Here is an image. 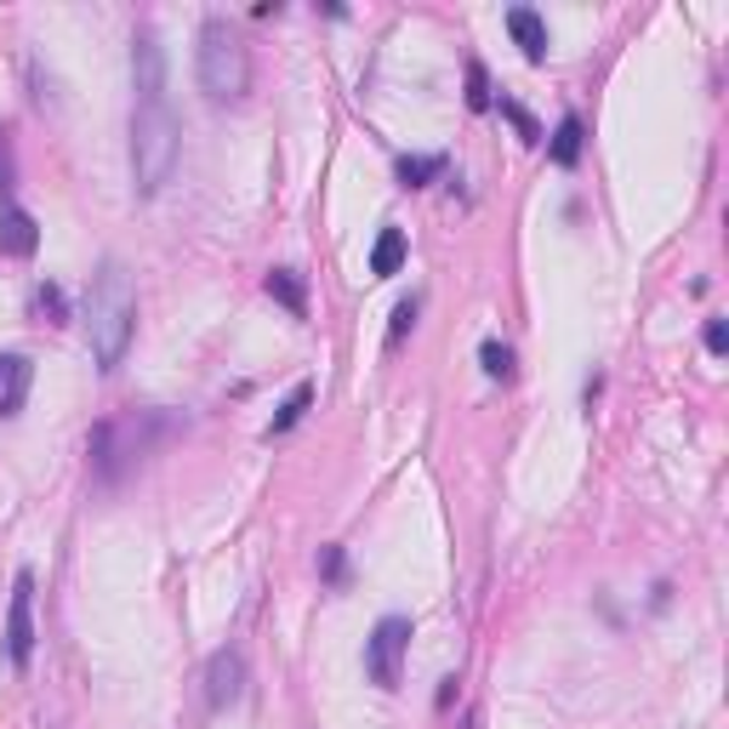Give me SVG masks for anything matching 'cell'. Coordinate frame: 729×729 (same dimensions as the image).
I'll use <instances>...</instances> for the list:
<instances>
[{"label": "cell", "instance_id": "277c9868", "mask_svg": "<svg viewBox=\"0 0 729 729\" xmlns=\"http://www.w3.org/2000/svg\"><path fill=\"white\" fill-rule=\"evenodd\" d=\"M194 75L211 104H246L252 91V46L228 18L200 23V46H194Z\"/></svg>", "mask_w": 729, "mask_h": 729}, {"label": "cell", "instance_id": "2e32d148", "mask_svg": "<svg viewBox=\"0 0 729 729\" xmlns=\"http://www.w3.org/2000/svg\"><path fill=\"white\" fill-rule=\"evenodd\" d=\"M445 155H400V166H394V177H400V188H427L433 177H445Z\"/></svg>", "mask_w": 729, "mask_h": 729}, {"label": "cell", "instance_id": "8992f818", "mask_svg": "<svg viewBox=\"0 0 729 729\" xmlns=\"http://www.w3.org/2000/svg\"><path fill=\"white\" fill-rule=\"evenodd\" d=\"M7 656H12V667H29V661H35V570H18V581H12Z\"/></svg>", "mask_w": 729, "mask_h": 729}, {"label": "cell", "instance_id": "7c38bea8", "mask_svg": "<svg viewBox=\"0 0 729 729\" xmlns=\"http://www.w3.org/2000/svg\"><path fill=\"white\" fill-rule=\"evenodd\" d=\"M268 297L285 308V314H297V319H308V279L297 274V268H268Z\"/></svg>", "mask_w": 729, "mask_h": 729}, {"label": "cell", "instance_id": "cb8c5ba5", "mask_svg": "<svg viewBox=\"0 0 729 729\" xmlns=\"http://www.w3.org/2000/svg\"><path fill=\"white\" fill-rule=\"evenodd\" d=\"M723 348H729V325L712 319V325H707V354H723Z\"/></svg>", "mask_w": 729, "mask_h": 729}, {"label": "cell", "instance_id": "d6986e66", "mask_svg": "<svg viewBox=\"0 0 729 729\" xmlns=\"http://www.w3.org/2000/svg\"><path fill=\"white\" fill-rule=\"evenodd\" d=\"M467 109H473V115L491 109V75H484V63H479V58L467 63Z\"/></svg>", "mask_w": 729, "mask_h": 729}, {"label": "cell", "instance_id": "603a6c76", "mask_svg": "<svg viewBox=\"0 0 729 729\" xmlns=\"http://www.w3.org/2000/svg\"><path fill=\"white\" fill-rule=\"evenodd\" d=\"M18 183V160H12V142H7V131H0V194H7Z\"/></svg>", "mask_w": 729, "mask_h": 729}, {"label": "cell", "instance_id": "ffe728a7", "mask_svg": "<svg viewBox=\"0 0 729 729\" xmlns=\"http://www.w3.org/2000/svg\"><path fill=\"white\" fill-rule=\"evenodd\" d=\"M416 314H422V303H416V297H405V303L394 308V325H387V348H400L405 336L416 331Z\"/></svg>", "mask_w": 729, "mask_h": 729}, {"label": "cell", "instance_id": "3957f363", "mask_svg": "<svg viewBox=\"0 0 729 729\" xmlns=\"http://www.w3.org/2000/svg\"><path fill=\"white\" fill-rule=\"evenodd\" d=\"M177 160H183V126H177L171 104L166 97L160 104H137L131 109V183L142 200L177 177Z\"/></svg>", "mask_w": 729, "mask_h": 729}, {"label": "cell", "instance_id": "5bb4252c", "mask_svg": "<svg viewBox=\"0 0 729 729\" xmlns=\"http://www.w3.org/2000/svg\"><path fill=\"white\" fill-rule=\"evenodd\" d=\"M581 142H588V126H581V115H564L559 131H553V142H548V160L570 171V166L581 160Z\"/></svg>", "mask_w": 729, "mask_h": 729}, {"label": "cell", "instance_id": "30bf717a", "mask_svg": "<svg viewBox=\"0 0 729 729\" xmlns=\"http://www.w3.org/2000/svg\"><path fill=\"white\" fill-rule=\"evenodd\" d=\"M35 252H40V223H35V211L7 206V211H0V257L29 263Z\"/></svg>", "mask_w": 729, "mask_h": 729}, {"label": "cell", "instance_id": "7402d4cb", "mask_svg": "<svg viewBox=\"0 0 729 729\" xmlns=\"http://www.w3.org/2000/svg\"><path fill=\"white\" fill-rule=\"evenodd\" d=\"M502 115H508V120L519 126V137H524V142H542V126H536V120H530V109H519V104H513V97H502Z\"/></svg>", "mask_w": 729, "mask_h": 729}, {"label": "cell", "instance_id": "e0dca14e", "mask_svg": "<svg viewBox=\"0 0 729 729\" xmlns=\"http://www.w3.org/2000/svg\"><path fill=\"white\" fill-rule=\"evenodd\" d=\"M35 314H40L46 325H69V297H63V285L46 279V285L35 290Z\"/></svg>", "mask_w": 729, "mask_h": 729}, {"label": "cell", "instance_id": "ac0fdd59", "mask_svg": "<svg viewBox=\"0 0 729 729\" xmlns=\"http://www.w3.org/2000/svg\"><path fill=\"white\" fill-rule=\"evenodd\" d=\"M479 365H484V376H502V382H508V376H513V348L491 336V343L479 348Z\"/></svg>", "mask_w": 729, "mask_h": 729}, {"label": "cell", "instance_id": "8fae6325", "mask_svg": "<svg viewBox=\"0 0 729 729\" xmlns=\"http://www.w3.org/2000/svg\"><path fill=\"white\" fill-rule=\"evenodd\" d=\"M508 35L519 40L524 63H548V23H542V12H530V7H508Z\"/></svg>", "mask_w": 729, "mask_h": 729}, {"label": "cell", "instance_id": "6da1fadb", "mask_svg": "<svg viewBox=\"0 0 729 729\" xmlns=\"http://www.w3.org/2000/svg\"><path fill=\"white\" fill-rule=\"evenodd\" d=\"M131 336H137V285L120 257H104V268L91 274V290H86V343H91L97 371H120Z\"/></svg>", "mask_w": 729, "mask_h": 729}, {"label": "cell", "instance_id": "52a82bcc", "mask_svg": "<svg viewBox=\"0 0 729 729\" xmlns=\"http://www.w3.org/2000/svg\"><path fill=\"white\" fill-rule=\"evenodd\" d=\"M131 75H137V104H160L166 97V52L155 29H137L131 40Z\"/></svg>", "mask_w": 729, "mask_h": 729}, {"label": "cell", "instance_id": "44dd1931", "mask_svg": "<svg viewBox=\"0 0 729 729\" xmlns=\"http://www.w3.org/2000/svg\"><path fill=\"white\" fill-rule=\"evenodd\" d=\"M319 575L331 581V588H343V581H348V553L336 548V542H331V548L319 553Z\"/></svg>", "mask_w": 729, "mask_h": 729}, {"label": "cell", "instance_id": "4fadbf2b", "mask_svg": "<svg viewBox=\"0 0 729 729\" xmlns=\"http://www.w3.org/2000/svg\"><path fill=\"white\" fill-rule=\"evenodd\" d=\"M405 257H411L405 228H382V234H376V246H371V274H376V279L400 274V268H405Z\"/></svg>", "mask_w": 729, "mask_h": 729}, {"label": "cell", "instance_id": "5b68a950", "mask_svg": "<svg viewBox=\"0 0 729 729\" xmlns=\"http://www.w3.org/2000/svg\"><path fill=\"white\" fill-rule=\"evenodd\" d=\"M405 650H411V615H382L365 639V672H371L376 690H400Z\"/></svg>", "mask_w": 729, "mask_h": 729}, {"label": "cell", "instance_id": "9c48e42d", "mask_svg": "<svg viewBox=\"0 0 729 729\" xmlns=\"http://www.w3.org/2000/svg\"><path fill=\"white\" fill-rule=\"evenodd\" d=\"M35 387V359L29 354H0V422H12L29 405Z\"/></svg>", "mask_w": 729, "mask_h": 729}, {"label": "cell", "instance_id": "ba28073f", "mask_svg": "<svg viewBox=\"0 0 729 729\" xmlns=\"http://www.w3.org/2000/svg\"><path fill=\"white\" fill-rule=\"evenodd\" d=\"M239 696H246V656H239L234 644L228 650H217L211 661H206V707H234Z\"/></svg>", "mask_w": 729, "mask_h": 729}, {"label": "cell", "instance_id": "9a60e30c", "mask_svg": "<svg viewBox=\"0 0 729 729\" xmlns=\"http://www.w3.org/2000/svg\"><path fill=\"white\" fill-rule=\"evenodd\" d=\"M308 405H314V382H297L290 394L279 400V411H274V422H268V440H279V433H290L303 416H308Z\"/></svg>", "mask_w": 729, "mask_h": 729}, {"label": "cell", "instance_id": "7a4b0ae2", "mask_svg": "<svg viewBox=\"0 0 729 729\" xmlns=\"http://www.w3.org/2000/svg\"><path fill=\"white\" fill-rule=\"evenodd\" d=\"M183 422L177 416H166V411H131V416H115V422H97L91 427V467H97V479H126L142 456H155L171 433H177Z\"/></svg>", "mask_w": 729, "mask_h": 729}]
</instances>
